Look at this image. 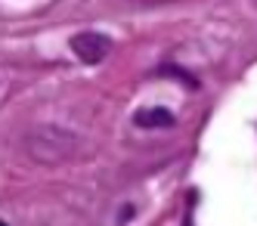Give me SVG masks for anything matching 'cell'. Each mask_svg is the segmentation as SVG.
Here are the masks:
<instances>
[{"mask_svg": "<svg viewBox=\"0 0 257 226\" xmlns=\"http://www.w3.org/2000/svg\"><path fill=\"white\" fill-rule=\"evenodd\" d=\"M68 47L87 65H99L105 56L112 53V41H108L105 34H96V31H81V34H75L68 41Z\"/></svg>", "mask_w": 257, "mask_h": 226, "instance_id": "1", "label": "cell"}, {"mask_svg": "<svg viewBox=\"0 0 257 226\" xmlns=\"http://www.w3.org/2000/svg\"><path fill=\"white\" fill-rule=\"evenodd\" d=\"M134 124L137 127H149V130H164V127H174V111L158 108V105L140 108V111H134Z\"/></svg>", "mask_w": 257, "mask_h": 226, "instance_id": "2", "label": "cell"}, {"mask_svg": "<svg viewBox=\"0 0 257 226\" xmlns=\"http://www.w3.org/2000/svg\"><path fill=\"white\" fill-rule=\"evenodd\" d=\"M0 226H7V223H0Z\"/></svg>", "mask_w": 257, "mask_h": 226, "instance_id": "3", "label": "cell"}, {"mask_svg": "<svg viewBox=\"0 0 257 226\" xmlns=\"http://www.w3.org/2000/svg\"><path fill=\"white\" fill-rule=\"evenodd\" d=\"M254 7H257V0H254Z\"/></svg>", "mask_w": 257, "mask_h": 226, "instance_id": "4", "label": "cell"}]
</instances>
